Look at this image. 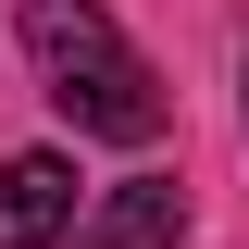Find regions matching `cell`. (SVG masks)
I'll use <instances>...</instances> for the list:
<instances>
[{"label": "cell", "mask_w": 249, "mask_h": 249, "mask_svg": "<svg viewBox=\"0 0 249 249\" xmlns=\"http://www.w3.org/2000/svg\"><path fill=\"white\" fill-rule=\"evenodd\" d=\"M25 50L50 75V100L75 112V137H112V150H150L162 137V75L124 50V25L100 0H25Z\"/></svg>", "instance_id": "1"}, {"label": "cell", "mask_w": 249, "mask_h": 249, "mask_svg": "<svg viewBox=\"0 0 249 249\" xmlns=\"http://www.w3.org/2000/svg\"><path fill=\"white\" fill-rule=\"evenodd\" d=\"M62 237H75V162L13 150L0 162V249H62Z\"/></svg>", "instance_id": "2"}, {"label": "cell", "mask_w": 249, "mask_h": 249, "mask_svg": "<svg viewBox=\"0 0 249 249\" xmlns=\"http://www.w3.org/2000/svg\"><path fill=\"white\" fill-rule=\"evenodd\" d=\"M75 237L88 249H187V187L175 175H124V187H100V212Z\"/></svg>", "instance_id": "3"}]
</instances>
